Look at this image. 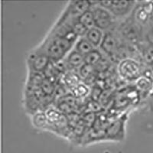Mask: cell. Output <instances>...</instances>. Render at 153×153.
I'll list each match as a JSON object with an SVG mask.
<instances>
[{
    "label": "cell",
    "instance_id": "obj_15",
    "mask_svg": "<svg viewBox=\"0 0 153 153\" xmlns=\"http://www.w3.org/2000/svg\"><path fill=\"white\" fill-rule=\"evenodd\" d=\"M143 42L153 45V17L143 26Z\"/></svg>",
    "mask_w": 153,
    "mask_h": 153
},
{
    "label": "cell",
    "instance_id": "obj_22",
    "mask_svg": "<svg viewBox=\"0 0 153 153\" xmlns=\"http://www.w3.org/2000/svg\"><path fill=\"white\" fill-rule=\"evenodd\" d=\"M151 67V68H152V71H153V66H150Z\"/></svg>",
    "mask_w": 153,
    "mask_h": 153
},
{
    "label": "cell",
    "instance_id": "obj_8",
    "mask_svg": "<svg viewBox=\"0 0 153 153\" xmlns=\"http://www.w3.org/2000/svg\"><path fill=\"white\" fill-rule=\"evenodd\" d=\"M120 42L117 37L110 30L104 33L103 41L101 43L100 48L103 52L110 57H114L117 55V51L120 48Z\"/></svg>",
    "mask_w": 153,
    "mask_h": 153
},
{
    "label": "cell",
    "instance_id": "obj_20",
    "mask_svg": "<svg viewBox=\"0 0 153 153\" xmlns=\"http://www.w3.org/2000/svg\"><path fill=\"white\" fill-rule=\"evenodd\" d=\"M41 91L46 97L52 95L55 92L54 84L51 81H50V80H48V79L45 78L43 82H42V85H41Z\"/></svg>",
    "mask_w": 153,
    "mask_h": 153
},
{
    "label": "cell",
    "instance_id": "obj_3",
    "mask_svg": "<svg viewBox=\"0 0 153 153\" xmlns=\"http://www.w3.org/2000/svg\"><path fill=\"white\" fill-rule=\"evenodd\" d=\"M118 73L124 80L136 81L142 76L143 68L137 60L126 57L119 62Z\"/></svg>",
    "mask_w": 153,
    "mask_h": 153
},
{
    "label": "cell",
    "instance_id": "obj_4",
    "mask_svg": "<svg viewBox=\"0 0 153 153\" xmlns=\"http://www.w3.org/2000/svg\"><path fill=\"white\" fill-rule=\"evenodd\" d=\"M91 10L93 13L95 22V27L100 29L109 31L113 26L116 18L111 12L102 7L97 2H92Z\"/></svg>",
    "mask_w": 153,
    "mask_h": 153
},
{
    "label": "cell",
    "instance_id": "obj_13",
    "mask_svg": "<svg viewBox=\"0 0 153 153\" xmlns=\"http://www.w3.org/2000/svg\"><path fill=\"white\" fill-rule=\"evenodd\" d=\"M103 58L102 54L98 49L94 48L86 55H84V64L91 67H95Z\"/></svg>",
    "mask_w": 153,
    "mask_h": 153
},
{
    "label": "cell",
    "instance_id": "obj_18",
    "mask_svg": "<svg viewBox=\"0 0 153 153\" xmlns=\"http://www.w3.org/2000/svg\"><path fill=\"white\" fill-rule=\"evenodd\" d=\"M152 82L145 76H141L136 81V87L139 93L149 92L152 87Z\"/></svg>",
    "mask_w": 153,
    "mask_h": 153
},
{
    "label": "cell",
    "instance_id": "obj_16",
    "mask_svg": "<svg viewBox=\"0 0 153 153\" xmlns=\"http://www.w3.org/2000/svg\"><path fill=\"white\" fill-rule=\"evenodd\" d=\"M80 79V77L79 74H76V73L70 71L64 74V84L67 87H71L73 90L77 84H80V82H79Z\"/></svg>",
    "mask_w": 153,
    "mask_h": 153
},
{
    "label": "cell",
    "instance_id": "obj_1",
    "mask_svg": "<svg viewBox=\"0 0 153 153\" xmlns=\"http://www.w3.org/2000/svg\"><path fill=\"white\" fill-rule=\"evenodd\" d=\"M76 42L57 34L50 32L35 51L45 54L51 61H62L72 50Z\"/></svg>",
    "mask_w": 153,
    "mask_h": 153
},
{
    "label": "cell",
    "instance_id": "obj_5",
    "mask_svg": "<svg viewBox=\"0 0 153 153\" xmlns=\"http://www.w3.org/2000/svg\"><path fill=\"white\" fill-rule=\"evenodd\" d=\"M97 2L110 11L115 18H123L130 14L136 3L134 1H101Z\"/></svg>",
    "mask_w": 153,
    "mask_h": 153
},
{
    "label": "cell",
    "instance_id": "obj_14",
    "mask_svg": "<svg viewBox=\"0 0 153 153\" xmlns=\"http://www.w3.org/2000/svg\"><path fill=\"white\" fill-rule=\"evenodd\" d=\"M33 123L38 129H50L45 112H37L33 116Z\"/></svg>",
    "mask_w": 153,
    "mask_h": 153
},
{
    "label": "cell",
    "instance_id": "obj_6",
    "mask_svg": "<svg viewBox=\"0 0 153 153\" xmlns=\"http://www.w3.org/2000/svg\"><path fill=\"white\" fill-rule=\"evenodd\" d=\"M27 62L30 71L43 74L51 61L45 54L38 53L34 50L28 54Z\"/></svg>",
    "mask_w": 153,
    "mask_h": 153
},
{
    "label": "cell",
    "instance_id": "obj_9",
    "mask_svg": "<svg viewBox=\"0 0 153 153\" xmlns=\"http://www.w3.org/2000/svg\"><path fill=\"white\" fill-rule=\"evenodd\" d=\"M65 62L68 70L79 69L84 64V56L77 52L74 49H72L69 54L66 56Z\"/></svg>",
    "mask_w": 153,
    "mask_h": 153
},
{
    "label": "cell",
    "instance_id": "obj_7",
    "mask_svg": "<svg viewBox=\"0 0 153 153\" xmlns=\"http://www.w3.org/2000/svg\"><path fill=\"white\" fill-rule=\"evenodd\" d=\"M126 115L114 120L105 131V139L110 140H120L123 138L125 132V123Z\"/></svg>",
    "mask_w": 153,
    "mask_h": 153
},
{
    "label": "cell",
    "instance_id": "obj_12",
    "mask_svg": "<svg viewBox=\"0 0 153 153\" xmlns=\"http://www.w3.org/2000/svg\"><path fill=\"white\" fill-rule=\"evenodd\" d=\"M95 48L91 45L89 41L85 37H80L77 39L74 46V49L77 52L81 54L82 55H86L89 52H91Z\"/></svg>",
    "mask_w": 153,
    "mask_h": 153
},
{
    "label": "cell",
    "instance_id": "obj_17",
    "mask_svg": "<svg viewBox=\"0 0 153 153\" xmlns=\"http://www.w3.org/2000/svg\"><path fill=\"white\" fill-rule=\"evenodd\" d=\"M78 20L84 25V26L87 27L88 29L95 27V22H94V19L93 13L91 12V9L86 11L84 14H82L78 18Z\"/></svg>",
    "mask_w": 153,
    "mask_h": 153
},
{
    "label": "cell",
    "instance_id": "obj_19",
    "mask_svg": "<svg viewBox=\"0 0 153 153\" xmlns=\"http://www.w3.org/2000/svg\"><path fill=\"white\" fill-rule=\"evenodd\" d=\"M79 71V76H80V79L86 80L88 79H91V76L94 75V67H91L90 65H87L84 64L80 68L78 69Z\"/></svg>",
    "mask_w": 153,
    "mask_h": 153
},
{
    "label": "cell",
    "instance_id": "obj_11",
    "mask_svg": "<svg viewBox=\"0 0 153 153\" xmlns=\"http://www.w3.org/2000/svg\"><path fill=\"white\" fill-rule=\"evenodd\" d=\"M142 60L147 66H153V45L142 42L138 45Z\"/></svg>",
    "mask_w": 153,
    "mask_h": 153
},
{
    "label": "cell",
    "instance_id": "obj_2",
    "mask_svg": "<svg viewBox=\"0 0 153 153\" xmlns=\"http://www.w3.org/2000/svg\"><path fill=\"white\" fill-rule=\"evenodd\" d=\"M91 6H92V2L90 1L69 2L53 28H57L68 22L71 21L73 19H78L86 11L91 9Z\"/></svg>",
    "mask_w": 153,
    "mask_h": 153
},
{
    "label": "cell",
    "instance_id": "obj_10",
    "mask_svg": "<svg viewBox=\"0 0 153 153\" xmlns=\"http://www.w3.org/2000/svg\"><path fill=\"white\" fill-rule=\"evenodd\" d=\"M103 36H104V33H103V30L100 29L97 27H94V28H91L87 30V33L84 37L96 48L100 46Z\"/></svg>",
    "mask_w": 153,
    "mask_h": 153
},
{
    "label": "cell",
    "instance_id": "obj_21",
    "mask_svg": "<svg viewBox=\"0 0 153 153\" xmlns=\"http://www.w3.org/2000/svg\"><path fill=\"white\" fill-rule=\"evenodd\" d=\"M72 91H73L74 96L75 97L82 98L84 97L85 96L87 95V94L89 93V88L87 87V85L80 83Z\"/></svg>",
    "mask_w": 153,
    "mask_h": 153
}]
</instances>
